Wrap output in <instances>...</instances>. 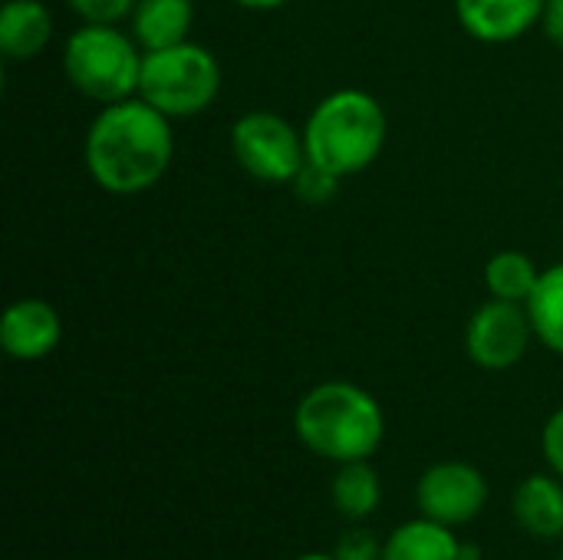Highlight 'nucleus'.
I'll use <instances>...</instances> for the list:
<instances>
[{
    "instance_id": "obj_9",
    "label": "nucleus",
    "mask_w": 563,
    "mask_h": 560,
    "mask_svg": "<svg viewBox=\"0 0 563 560\" xmlns=\"http://www.w3.org/2000/svg\"><path fill=\"white\" fill-rule=\"evenodd\" d=\"M63 340L59 310L43 297H20L0 317V347L10 360H43Z\"/></svg>"
},
{
    "instance_id": "obj_16",
    "label": "nucleus",
    "mask_w": 563,
    "mask_h": 560,
    "mask_svg": "<svg viewBox=\"0 0 563 560\" xmlns=\"http://www.w3.org/2000/svg\"><path fill=\"white\" fill-rule=\"evenodd\" d=\"M525 307L534 327V340L563 356V264L541 271V281Z\"/></svg>"
},
{
    "instance_id": "obj_19",
    "label": "nucleus",
    "mask_w": 563,
    "mask_h": 560,
    "mask_svg": "<svg viewBox=\"0 0 563 560\" xmlns=\"http://www.w3.org/2000/svg\"><path fill=\"white\" fill-rule=\"evenodd\" d=\"M139 0H66L82 23H122Z\"/></svg>"
},
{
    "instance_id": "obj_24",
    "label": "nucleus",
    "mask_w": 563,
    "mask_h": 560,
    "mask_svg": "<svg viewBox=\"0 0 563 560\" xmlns=\"http://www.w3.org/2000/svg\"><path fill=\"white\" fill-rule=\"evenodd\" d=\"M459 560H482V548H478V545L462 541V545H459Z\"/></svg>"
},
{
    "instance_id": "obj_1",
    "label": "nucleus",
    "mask_w": 563,
    "mask_h": 560,
    "mask_svg": "<svg viewBox=\"0 0 563 560\" xmlns=\"http://www.w3.org/2000/svg\"><path fill=\"white\" fill-rule=\"evenodd\" d=\"M175 155L172 119L142 96L109 102L86 129L82 158L89 178L106 195H142L155 188Z\"/></svg>"
},
{
    "instance_id": "obj_10",
    "label": "nucleus",
    "mask_w": 563,
    "mask_h": 560,
    "mask_svg": "<svg viewBox=\"0 0 563 560\" xmlns=\"http://www.w3.org/2000/svg\"><path fill=\"white\" fill-rule=\"evenodd\" d=\"M544 7L548 0H455V17L472 40L501 46L534 30Z\"/></svg>"
},
{
    "instance_id": "obj_2",
    "label": "nucleus",
    "mask_w": 563,
    "mask_h": 560,
    "mask_svg": "<svg viewBox=\"0 0 563 560\" xmlns=\"http://www.w3.org/2000/svg\"><path fill=\"white\" fill-rule=\"evenodd\" d=\"M294 429L313 455L343 465L379 452L386 439V416L369 389L346 380H327L300 396Z\"/></svg>"
},
{
    "instance_id": "obj_12",
    "label": "nucleus",
    "mask_w": 563,
    "mask_h": 560,
    "mask_svg": "<svg viewBox=\"0 0 563 560\" xmlns=\"http://www.w3.org/2000/svg\"><path fill=\"white\" fill-rule=\"evenodd\" d=\"M511 515L521 531L541 541L563 538V479L528 475L511 498Z\"/></svg>"
},
{
    "instance_id": "obj_18",
    "label": "nucleus",
    "mask_w": 563,
    "mask_h": 560,
    "mask_svg": "<svg viewBox=\"0 0 563 560\" xmlns=\"http://www.w3.org/2000/svg\"><path fill=\"white\" fill-rule=\"evenodd\" d=\"M340 182H343V178H336V175H330L327 168L307 162V165L297 172V178H294L290 185H294V195H297L300 201H307V205H323V201H330V198L336 195V185H340Z\"/></svg>"
},
{
    "instance_id": "obj_3",
    "label": "nucleus",
    "mask_w": 563,
    "mask_h": 560,
    "mask_svg": "<svg viewBox=\"0 0 563 560\" xmlns=\"http://www.w3.org/2000/svg\"><path fill=\"white\" fill-rule=\"evenodd\" d=\"M386 135L389 119L383 102L356 86L323 96L303 122L307 162L327 168L336 178L366 172L379 158Z\"/></svg>"
},
{
    "instance_id": "obj_21",
    "label": "nucleus",
    "mask_w": 563,
    "mask_h": 560,
    "mask_svg": "<svg viewBox=\"0 0 563 560\" xmlns=\"http://www.w3.org/2000/svg\"><path fill=\"white\" fill-rule=\"evenodd\" d=\"M541 452H544V462L551 465V472H554L558 479H563V406L544 422Z\"/></svg>"
},
{
    "instance_id": "obj_13",
    "label": "nucleus",
    "mask_w": 563,
    "mask_h": 560,
    "mask_svg": "<svg viewBox=\"0 0 563 560\" xmlns=\"http://www.w3.org/2000/svg\"><path fill=\"white\" fill-rule=\"evenodd\" d=\"M191 26H195L191 0H139L129 13V33L145 53L191 40Z\"/></svg>"
},
{
    "instance_id": "obj_22",
    "label": "nucleus",
    "mask_w": 563,
    "mask_h": 560,
    "mask_svg": "<svg viewBox=\"0 0 563 560\" xmlns=\"http://www.w3.org/2000/svg\"><path fill=\"white\" fill-rule=\"evenodd\" d=\"M541 30L563 53V0H548L544 17H541Z\"/></svg>"
},
{
    "instance_id": "obj_8",
    "label": "nucleus",
    "mask_w": 563,
    "mask_h": 560,
    "mask_svg": "<svg viewBox=\"0 0 563 560\" xmlns=\"http://www.w3.org/2000/svg\"><path fill=\"white\" fill-rule=\"evenodd\" d=\"M416 502L426 518L449 528H462L475 521L488 505V482L472 462H435L422 472L416 485Z\"/></svg>"
},
{
    "instance_id": "obj_15",
    "label": "nucleus",
    "mask_w": 563,
    "mask_h": 560,
    "mask_svg": "<svg viewBox=\"0 0 563 560\" xmlns=\"http://www.w3.org/2000/svg\"><path fill=\"white\" fill-rule=\"evenodd\" d=\"M330 502L333 508L350 518V521H363L369 518L379 502H383V482L376 475V469L369 465V459L363 462H343L330 482Z\"/></svg>"
},
{
    "instance_id": "obj_25",
    "label": "nucleus",
    "mask_w": 563,
    "mask_h": 560,
    "mask_svg": "<svg viewBox=\"0 0 563 560\" xmlns=\"http://www.w3.org/2000/svg\"><path fill=\"white\" fill-rule=\"evenodd\" d=\"M297 560H336L333 554H303V558H297Z\"/></svg>"
},
{
    "instance_id": "obj_4",
    "label": "nucleus",
    "mask_w": 563,
    "mask_h": 560,
    "mask_svg": "<svg viewBox=\"0 0 563 560\" xmlns=\"http://www.w3.org/2000/svg\"><path fill=\"white\" fill-rule=\"evenodd\" d=\"M145 50L119 23H79L63 43V73L69 86L99 102H122L139 96Z\"/></svg>"
},
{
    "instance_id": "obj_20",
    "label": "nucleus",
    "mask_w": 563,
    "mask_h": 560,
    "mask_svg": "<svg viewBox=\"0 0 563 560\" xmlns=\"http://www.w3.org/2000/svg\"><path fill=\"white\" fill-rule=\"evenodd\" d=\"M333 558L336 560H383V545L373 531L366 528H346L340 538H336V548H333Z\"/></svg>"
},
{
    "instance_id": "obj_11",
    "label": "nucleus",
    "mask_w": 563,
    "mask_h": 560,
    "mask_svg": "<svg viewBox=\"0 0 563 560\" xmlns=\"http://www.w3.org/2000/svg\"><path fill=\"white\" fill-rule=\"evenodd\" d=\"M53 40V13L43 0H7L0 7V53L10 63L36 59Z\"/></svg>"
},
{
    "instance_id": "obj_14",
    "label": "nucleus",
    "mask_w": 563,
    "mask_h": 560,
    "mask_svg": "<svg viewBox=\"0 0 563 560\" xmlns=\"http://www.w3.org/2000/svg\"><path fill=\"white\" fill-rule=\"evenodd\" d=\"M459 545L462 541L455 538V528L422 515L399 525L383 541V560H459Z\"/></svg>"
},
{
    "instance_id": "obj_26",
    "label": "nucleus",
    "mask_w": 563,
    "mask_h": 560,
    "mask_svg": "<svg viewBox=\"0 0 563 560\" xmlns=\"http://www.w3.org/2000/svg\"><path fill=\"white\" fill-rule=\"evenodd\" d=\"M561 560H563V551H561Z\"/></svg>"
},
{
    "instance_id": "obj_6",
    "label": "nucleus",
    "mask_w": 563,
    "mask_h": 560,
    "mask_svg": "<svg viewBox=\"0 0 563 560\" xmlns=\"http://www.w3.org/2000/svg\"><path fill=\"white\" fill-rule=\"evenodd\" d=\"M231 152L238 165L264 185H290L307 165L303 129L274 109H251L231 125Z\"/></svg>"
},
{
    "instance_id": "obj_5",
    "label": "nucleus",
    "mask_w": 563,
    "mask_h": 560,
    "mask_svg": "<svg viewBox=\"0 0 563 560\" xmlns=\"http://www.w3.org/2000/svg\"><path fill=\"white\" fill-rule=\"evenodd\" d=\"M221 92V63L218 56L195 43H175L165 50H148L142 56L139 96L165 112L168 119H195Z\"/></svg>"
},
{
    "instance_id": "obj_7",
    "label": "nucleus",
    "mask_w": 563,
    "mask_h": 560,
    "mask_svg": "<svg viewBox=\"0 0 563 560\" xmlns=\"http://www.w3.org/2000/svg\"><path fill=\"white\" fill-rule=\"evenodd\" d=\"M534 327L525 304L488 297L465 323V353L488 373H505L528 356Z\"/></svg>"
},
{
    "instance_id": "obj_17",
    "label": "nucleus",
    "mask_w": 563,
    "mask_h": 560,
    "mask_svg": "<svg viewBox=\"0 0 563 560\" xmlns=\"http://www.w3.org/2000/svg\"><path fill=\"white\" fill-rule=\"evenodd\" d=\"M541 281V267L525 251H498L485 264V290L495 300L528 304Z\"/></svg>"
},
{
    "instance_id": "obj_23",
    "label": "nucleus",
    "mask_w": 563,
    "mask_h": 560,
    "mask_svg": "<svg viewBox=\"0 0 563 560\" xmlns=\"http://www.w3.org/2000/svg\"><path fill=\"white\" fill-rule=\"evenodd\" d=\"M234 3L244 7V10H277V7H284L290 0H234Z\"/></svg>"
}]
</instances>
